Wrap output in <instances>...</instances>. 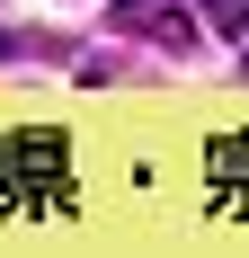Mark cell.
<instances>
[{"label": "cell", "instance_id": "3957f363", "mask_svg": "<svg viewBox=\"0 0 249 258\" xmlns=\"http://www.w3.org/2000/svg\"><path fill=\"white\" fill-rule=\"evenodd\" d=\"M205 18H214V27H231V36H249V9H240V0H205Z\"/></svg>", "mask_w": 249, "mask_h": 258}, {"label": "cell", "instance_id": "6da1fadb", "mask_svg": "<svg viewBox=\"0 0 249 258\" xmlns=\"http://www.w3.org/2000/svg\"><path fill=\"white\" fill-rule=\"evenodd\" d=\"M0 214H72V143L53 125L0 134Z\"/></svg>", "mask_w": 249, "mask_h": 258}, {"label": "cell", "instance_id": "7a4b0ae2", "mask_svg": "<svg viewBox=\"0 0 249 258\" xmlns=\"http://www.w3.org/2000/svg\"><path fill=\"white\" fill-rule=\"evenodd\" d=\"M205 196H214V214H249V134H214V152H205Z\"/></svg>", "mask_w": 249, "mask_h": 258}]
</instances>
